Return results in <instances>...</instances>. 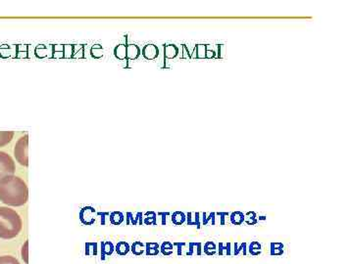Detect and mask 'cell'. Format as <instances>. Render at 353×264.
Instances as JSON below:
<instances>
[{"mask_svg":"<svg viewBox=\"0 0 353 264\" xmlns=\"http://www.w3.org/2000/svg\"><path fill=\"white\" fill-rule=\"evenodd\" d=\"M159 215L162 217V224L165 226V224H166V217L167 215H169V214H163V212H160Z\"/></svg>","mask_w":353,"mask_h":264,"instance_id":"cell-36","label":"cell"},{"mask_svg":"<svg viewBox=\"0 0 353 264\" xmlns=\"http://www.w3.org/2000/svg\"><path fill=\"white\" fill-rule=\"evenodd\" d=\"M131 251L134 256H141V254L145 252V244H143L141 241H136V242L132 245Z\"/></svg>","mask_w":353,"mask_h":264,"instance_id":"cell-22","label":"cell"},{"mask_svg":"<svg viewBox=\"0 0 353 264\" xmlns=\"http://www.w3.org/2000/svg\"><path fill=\"white\" fill-rule=\"evenodd\" d=\"M201 226H216V219H217V217H216V212H202L201 214Z\"/></svg>","mask_w":353,"mask_h":264,"instance_id":"cell-11","label":"cell"},{"mask_svg":"<svg viewBox=\"0 0 353 264\" xmlns=\"http://www.w3.org/2000/svg\"><path fill=\"white\" fill-rule=\"evenodd\" d=\"M0 264H21L17 258L11 256H0Z\"/></svg>","mask_w":353,"mask_h":264,"instance_id":"cell-30","label":"cell"},{"mask_svg":"<svg viewBox=\"0 0 353 264\" xmlns=\"http://www.w3.org/2000/svg\"><path fill=\"white\" fill-rule=\"evenodd\" d=\"M232 254H233L234 256H240V254H243V256H248V243H238L234 242V244H232Z\"/></svg>","mask_w":353,"mask_h":264,"instance_id":"cell-6","label":"cell"},{"mask_svg":"<svg viewBox=\"0 0 353 264\" xmlns=\"http://www.w3.org/2000/svg\"><path fill=\"white\" fill-rule=\"evenodd\" d=\"M14 156L21 166H29V135L22 136L14 147Z\"/></svg>","mask_w":353,"mask_h":264,"instance_id":"cell-3","label":"cell"},{"mask_svg":"<svg viewBox=\"0 0 353 264\" xmlns=\"http://www.w3.org/2000/svg\"><path fill=\"white\" fill-rule=\"evenodd\" d=\"M174 247H176V251H178V256H182L183 248L187 245L185 243H173Z\"/></svg>","mask_w":353,"mask_h":264,"instance_id":"cell-34","label":"cell"},{"mask_svg":"<svg viewBox=\"0 0 353 264\" xmlns=\"http://www.w3.org/2000/svg\"><path fill=\"white\" fill-rule=\"evenodd\" d=\"M178 54L179 48L175 44H168V45L165 46L164 56L166 57L167 59H174V58L178 56Z\"/></svg>","mask_w":353,"mask_h":264,"instance_id":"cell-17","label":"cell"},{"mask_svg":"<svg viewBox=\"0 0 353 264\" xmlns=\"http://www.w3.org/2000/svg\"><path fill=\"white\" fill-rule=\"evenodd\" d=\"M160 252V245L157 242H150L145 244V254L148 256H158Z\"/></svg>","mask_w":353,"mask_h":264,"instance_id":"cell-16","label":"cell"},{"mask_svg":"<svg viewBox=\"0 0 353 264\" xmlns=\"http://www.w3.org/2000/svg\"><path fill=\"white\" fill-rule=\"evenodd\" d=\"M230 217V222H231L233 226H241L245 222V214L243 212H240V210H236V212H232Z\"/></svg>","mask_w":353,"mask_h":264,"instance_id":"cell-15","label":"cell"},{"mask_svg":"<svg viewBox=\"0 0 353 264\" xmlns=\"http://www.w3.org/2000/svg\"><path fill=\"white\" fill-rule=\"evenodd\" d=\"M124 221V214L121 212H113L110 214V222L114 226H120Z\"/></svg>","mask_w":353,"mask_h":264,"instance_id":"cell-27","label":"cell"},{"mask_svg":"<svg viewBox=\"0 0 353 264\" xmlns=\"http://www.w3.org/2000/svg\"><path fill=\"white\" fill-rule=\"evenodd\" d=\"M114 55L119 60L127 59V45L119 44V45L116 46L115 50H114Z\"/></svg>","mask_w":353,"mask_h":264,"instance_id":"cell-24","label":"cell"},{"mask_svg":"<svg viewBox=\"0 0 353 264\" xmlns=\"http://www.w3.org/2000/svg\"><path fill=\"white\" fill-rule=\"evenodd\" d=\"M202 254H203V252H202V244L201 242L189 243V251L187 252V256H201Z\"/></svg>","mask_w":353,"mask_h":264,"instance_id":"cell-13","label":"cell"},{"mask_svg":"<svg viewBox=\"0 0 353 264\" xmlns=\"http://www.w3.org/2000/svg\"><path fill=\"white\" fill-rule=\"evenodd\" d=\"M172 223L174 226H183L187 221V215L183 212H175L171 217Z\"/></svg>","mask_w":353,"mask_h":264,"instance_id":"cell-20","label":"cell"},{"mask_svg":"<svg viewBox=\"0 0 353 264\" xmlns=\"http://www.w3.org/2000/svg\"><path fill=\"white\" fill-rule=\"evenodd\" d=\"M141 54L146 60H155L159 55V50L155 44H146L145 47L141 50Z\"/></svg>","mask_w":353,"mask_h":264,"instance_id":"cell-5","label":"cell"},{"mask_svg":"<svg viewBox=\"0 0 353 264\" xmlns=\"http://www.w3.org/2000/svg\"><path fill=\"white\" fill-rule=\"evenodd\" d=\"M141 48L137 44H129L127 45V59L136 60L141 55Z\"/></svg>","mask_w":353,"mask_h":264,"instance_id":"cell-14","label":"cell"},{"mask_svg":"<svg viewBox=\"0 0 353 264\" xmlns=\"http://www.w3.org/2000/svg\"><path fill=\"white\" fill-rule=\"evenodd\" d=\"M187 215L188 226H196L197 229H201V212H189Z\"/></svg>","mask_w":353,"mask_h":264,"instance_id":"cell-8","label":"cell"},{"mask_svg":"<svg viewBox=\"0 0 353 264\" xmlns=\"http://www.w3.org/2000/svg\"><path fill=\"white\" fill-rule=\"evenodd\" d=\"M266 219H267V217H264V215H261V217H257V220H259V221H264V220H266Z\"/></svg>","mask_w":353,"mask_h":264,"instance_id":"cell-37","label":"cell"},{"mask_svg":"<svg viewBox=\"0 0 353 264\" xmlns=\"http://www.w3.org/2000/svg\"><path fill=\"white\" fill-rule=\"evenodd\" d=\"M174 247L173 243L170 242V241H164L161 245H160V252L165 256H170L174 254Z\"/></svg>","mask_w":353,"mask_h":264,"instance_id":"cell-19","label":"cell"},{"mask_svg":"<svg viewBox=\"0 0 353 264\" xmlns=\"http://www.w3.org/2000/svg\"><path fill=\"white\" fill-rule=\"evenodd\" d=\"M143 223L145 226H157V215L154 212H146L145 217L143 219Z\"/></svg>","mask_w":353,"mask_h":264,"instance_id":"cell-26","label":"cell"},{"mask_svg":"<svg viewBox=\"0 0 353 264\" xmlns=\"http://www.w3.org/2000/svg\"><path fill=\"white\" fill-rule=\"evenodd\" d=\"M256 212H248L245 214V222L243 223L248 224V226H256L259 223V220H257Z\"/></svg>","mask_w":353,"mask_h":264,"instance_id":"cell-25","label":"cell"},{"mask_svg":"<svg viewBox=\"0 0 353 264\" xmlns=\"http://www.w3.org/2000/svg\"><path fill=\"white\" fill-rule=\"evenodd\" d=\"M23 228L22 219L16 210L0 207V238L10 240L17 237Z\"/></svg>","mask_w":353,"mask_h":264,"instance_id":"cell-2","label":"cell"},{"mask_svg":"<svg viewBox=\"0 0 353 264\" xmlns=\"http://www.w3.org/2000/svg\"><path fill=\"white\" fill-rule=\"evenodd\" d=\"M208 44H199L196 47V57L199 59L205 58L206 51H208Z\"/></svg>","mask_w":353,"mask_h":264,"instance_id":"cell-28","label":"cell"},{"mask_svg":"<svg viewBox=\"0 0 353 264\" xmlns=\"http://www.w3.org/2000/svg\"><path fill=\"white\" fill-rule=\"evenodd\" d=\"M285 245L282 242H272L270 243V256H281L284 254Z\"/></svg>","mask_w":353,"mask_h":264,"instance_id":"cell-12","label":"cell"},{"mask_svg":"<svg viewBox=\"0 0 353 264\" xmlns=\"http://www.w3.org/2000/svg\"><path fill=\"white\" fill-rule=\"evenodd\" d=\"M95 210L94 208L87 207L83 208L80 212V219L88 217V224L94 223V222Z\"/></svg>","mask_w":353,"mask_h":264,"instance_id":"cell-23","label":"cell"},{"mask_svg":"<svg viewBox=\"0 0 353 264\" xmlns=\"http://www.w3.org/2000/svg\"><path fill=\"white\" fill-rule=\"evenodd\" d=\"M92 57L101 58L103 53H102V46L97 44V45H94V47L92 48Z\"/></svg>","mask_w":353,"mask_h":264,"instance_id":"cell-31","label":"cell"},{"mask_svg":"<svg viewBox=\"0 0 353 264\" xmlns=\"http://www.w3.org/2000/svg\"><path fill=\"white\" fill-rule=\"evenodd\" d=\"M217 254L219 256H232V243L219 242L217 244Z\"/></svg>","mask_w":353,"mask_h":264,"instance_id":"cell-7","label":"cell"},{"mask_svg":"<svg viewBox=\"0 0 353 264\" xmlns=\"http://www.w3.org/2000/svg\"><path fill=\"white\" fill-rule=\"evenodd\" d=\"M16 171L15 162L10 155L0 151V180L6 176L14 175Z\"/></svg>","mask_w":353,"mask_h":264,"instance_id":"cell-4","label":"cell"},{"mask_svg":"<svg viewBox=\"0 0 353 264\" xmlns=\"http://www.w3.org/2000/svg\"><path fill=\"white\" fill-rule=\"evenodd\" d=\"M21 256L26 264H29V241H26L25 244L23 245Z\"/></svg>","mask_w":353,"mask_h":264,"instance_id":"cell-29","label":"cell"},{"mask_svg":"<svg viewBox=\"0 0 353 264\" xmlns=\"http://www.w3.org/2000/svg\"><path fill=\"white\" fill-rule=\"evenodd\" d=\"M262 254V245L259 241H252L248 245V254L252 256H259Z\"/></svg>","mask_w":353,"mask_h":264,"instance_id":"cell-9","label":"cell"},{"mask_svg":"<svg viewBox=\"0 0 353 264\" xmlns=\"http://www.w3.org/2000/svg\"><path fill=\"white\" fill-rule=\"evenodd\" d=\"M202 252L208 256L217 254V244H216L215 241H206L205 244L202 248Z\"/></svg>","mask_w":353,"mask_h":264,"instance_id":"cell-10","label":"cell"},{"mask_svg":"<svg viewBox=\"0 0 353 264\" xmlns=\"http://www.w3.org/2000/svg\"><path fill=\"white\" fill-rule=\"evenodd\" d=\"M29 199V189L22 178L6 176L0 180V201L11 207H22Z\"/></svg>","mask_w":353,"mask_h":264,"instance_id":"cell-1","label":"cell"},{"mask_svg":"<svg viewBox=\"0 0 353 264\" xmlns=\"http://www.w3.org/2000/svg\"><path fill=\"white\" fill-rule=\"evenodd\" d=\"M225 53H226V46L224 44H219L218 45V58H224Z\"/></svg>","mask_w":353,"mask_h":264,"instance_id":"cell-33","label":"cell"},{"mask_svg":"<svg viewBox=\"0 0 353 264\" xmlns=\"http://www.w3.org/2000/svg\"><path fill=\"white\" fill-rule=\"evenodd\" d=\"M15 136L14 131H0V147L8 145Z\"/></svg>","mask_w":353,"mask_h":264,"instance_id":"cell-18","label":"cell"},{"mask_svg":"<svg viewBox=\"0 0 353 264\" xmlns=\"http://www.w3.org/2000/svg\"><path fill=\"white\" fill-rule=\"evenodd\" d=\"M229 215H230L229 212H216V217H218V219H219L221 226H226V219H227V217H229Z\"/></svg>","mask_w":353,"mask_h":264,"instance_id":"cell-32","label":"cell"},{"mask_svg":"<svg viewBox=\"0 0 353 264\" xmlns=\"http://www.w3.org/2000/svg\"><path fill=\"white\" fill-rule=\"evenodd\" d=\"M215 56V52L213 50H208L206 51L205 58H208V59H211V58H213Z\"/></svg>","mask_w":353,"mask_h":264,"instance_id":"cell-35","label":"cell"},{"mask_svg":"<svg viewBox=\"0 0 353 264\" xmlns=\"http://www.w3.org/2000/svg\"><path fill=\"white\" fill-rule=\"evenodd\" d=\"M115 250L116 252L120 254V256H126L131 251V245H129V243L125 242V241H121L116 245Z\"/></svg>","mask_w":353,"mask_h":264,"instance_id":"cell-21","label":"cell"}]
</instances>
